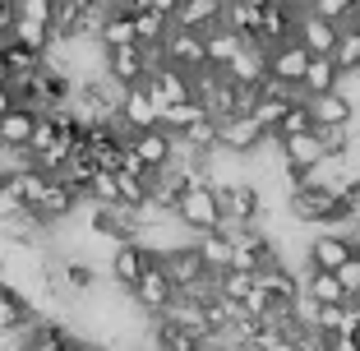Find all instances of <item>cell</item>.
Listing matches in <instances>:
<instances>
[{
    "label": "cell",
    "mask_w": 360,
    "mask_h": 351,
    "mask_svg": "<svg viewBox=\"0 0 360 351\" xmlns=\"http://www.w3.org/2000/svg\"><path fill=\"white\" fill-rule=\"evenodd\" d=\"M171 217H176V222L185 226L190 236L217 231V226H222V203H217V190H212L208 181H190V190L176 199Z\"/></svg>",
    "instance_id": "obj_1"
},
{
    "label": "cell",
    "mask_w": 360,
    "mask_h": 351,
    "mask_svg": "<svg viewBox=\"0 0 360 351\" xmlns=\"http://www.w3.org/2000/svg\"><path fill=\"white\" fill-rule=\"evenodd\" d=\"M79 208H84V190H75L65 176H46V190H42V199H37V208H32V217H37L42 231H51V226L70 222Z\"/></svg>",
    "instance_id": "obj_2"
},
{
    "label": "cell",
    "mask_w": 360,
    "mask_h": 351,
    "mask_svg": "<svg viewBox=\"0 0 360 351\" xmlns=\"http://www.w3.org/2000/svg\"><path fill=\"white\" fill-rule=\"evenodd\" d=\"M158 60L171 65V70H185V75L208 70V60H203V32L167 28V37H162V46H158Z\"/></svg>",
    "instance_id": "obj_3"
},
{
    "label": "cell",
    "mask_w": 360,
    "mask_h": 351,
    "mask_svg": "<svg viewBox=\"0 0 360 351\" xmlns=\"http://www.w3.org/2000/svg\"><path fill=\"white\" fill-rule=\"evenodd\" d=\"M143 93H148L153 107L162 111V107H180V102H190L194 88H190V75H185V70H171V65L153 60L148 79H143Z\"/></svg>",
    "instance_id": "obj_4"
},
{
    "label": "cell",
    "mask_w": 360,
    "mask_h": 351,
    "mask_svg": "<svg viewBox=\"0 0 360 351\" xmlns=\"http://www.w3.org/2000/svg\"><path fill=\"white\" fill-rule=\"evenodd\" d=\"M153 70V56L143 46H116V51H102V75L116 88H134L143 84Z\"/></svg>",
    "instance_id": "obj_5"
},
{
    "label": "cell",
    "mask_w": 360,
    "mask_h": 351,
    "mask_svg": "<svg viewBox=\"0 0 360 351\" xmlns=\"http://www.w3.org/2000/svg\"><path fill=\"white\" fill-rule=\"evenodd\" d=\"M129 300H134L148 319H158V314H167V305L176 300V287H171V277L162 273V264L153 259L148 268H143V277H139L134 287H129Z\"/></svg>",
    "instance_id": "obj_6"
},
{
    "label": "cell",
    "mask_w": 360,
    "mask_h": 351,
    "mask_svg": "<svg viewBox=\"0 0 360 351\" xmlns=\"http://www.w3.org/2000/svg\"><path fill=\"white\" fill-rule=\"evenodd\" d=\"M273 134H264V129L255 125L250 116H231V120H217V148L231 153V158H255L259 148H264Z\"/></svg>",
    "instance_id": "obj_7"
},
{
    "label": "cell",
    "mask_w": 360,
    "mask_h": 351,
    "mask_svg": "<svg viewBox=\"0 0 360 351\" xmlns=\"http://www.w3.org/2000/svg\"><path fill=\"white\" fill-rule=\"evenodd\" d=\"M309 107V125L314 129H356V102L351 93H323V97H305Z\"/></svg>",
    "instance_id": "obj_8"
},
{
    "label": "cell",
    "mask_w": 360,
    "mask_h": 351,
    "mask_svg": "<svg viewBox=\"0 0 360 351\" xmlns=\"http://www.w3.org/2000/svg\"><path fill=\"white\" fill-rule=\"evenodd\" d=\"M153 264V255L143 250L139 241H125V245H111V255H106V277H111V287L129 291L143 277V268Z\"/></svg>",
    "instance_id": "obj_9"
},
{
    "label": "cell",
    "mask_w": 360,
    "mask_h": 351,
    "mask_svg": "<svg viewBox=\"0 0 360 351\" xmlns=\"http://www.w3.org/2000/svg\"><path fill=\"white\" fill-rule=\"evenodd\" d=\"M158 264H162V273L171 277V287H176V291H190V287H199L203 277H212L208 268H203V259H199V250H194V241H190V245H176V250H167Z\"/></svg>",
    "instance_id": "obj_10"
},
{
    "label": "cell",
    "mask_w": 360,
    "mask_h": 351,
    "mask_svg": "<svg viewBox=\"0 0 360 351\" xmlns=\"http://www.w3.org/2000/svg\"><path fill=\"white\" fill-rule=\"evenodd\" d=\"M129 153H134L139 162H143V171H162L176 162V139L167 134V129H139V134H129Z\"/></svg>",
    "instance_id": "obj_11"
},
{
    "label": "cell",
    "mask_w": 360,
    "mask_h": 351,
    "mask_svg": "<svg viewBox=\"0 0 360 351\" xmlns=\"http://www.w3.org/2000/svg\"><path fill=\"white\" fill-rule=\"evenodd\" d=\"M356 250L351 241H342V236H333V231H314L305 241V264L300 268H319V273H338L342 264H347V255Z\"/></svg>",
    "instance_id": "obj_12"
},
{
    "label": "cell",
    "mask_w": 360,
    "mask_h": 351,
    "mask_svg": "<svg viewBox=\"0 0 360 351\" xmlns=\"http://www.w3.org/2000/svg\"><path fill=\"white\" fill-rule=\"evenodd\" d=\"M32 319H37L32 296H23L10 282H0V338H23V328H28Z\"/></svg>",
    "instance_id": "obj_13"
},
{
    "label": "cell",
    "mask_w": 360,
    "mask_h": 351,
    "mask_svg": "<svg viewBox=\"0 0 360 351\" xmlns=\"http://www.w3.org/2000/svg\"><path fill=\"white\" fill-rule=\"evenodd\" d=\"M116 125L125 129V134H139V129H153V125H158V107H153V97L143 93V84H134V88H125V93H120Z\"/></svg>",
    "instance_id": "obj_14"
},
{
    "label": "cell",
    "mask_w": 360,
    "mask_h": 351,
    "mask_svg": "<svg viewBox=\"0 0 360 351\" xmlns=\"http://www.w3.org/2000/svg\"><path fill=\"white\" fill-rule=\"evenodd\" d=\"M338 23H328V19H319V14H309V10H300V19H296V37L291 42H300L305 46V56H333V46H338Z\"/></svg>",
    "instance_id": "obj_15"
},
{
    "label": "cell",
    "mask_w": 360,
    "mask_h": 351,
    "mask_svg": "<svg viewBox=\"0 0 360 351\" xmlns=\"http://www.w3.org/2000/svg\"><path fill=\"white\" fill-rule=\"evenodd\" d=\"M217 23H222V0H176V10H171V28L208 32Z\"/></svg>",
    "instance_id": "obj_16"
},
{
    "label": "cell",
    "mask_w": 360,
    "mask_h": 351,
    "mask_svg": "<svg viewBox=\"0 0 360 351\" xmlns=\"http://www.w3.org/2000/svg\"><path fill=\"white\" fill-rule=\"evenodd\" d=\"M222 75L231 79L236 88H259V84L268 79V51H264V46H250V42H245L240 51H236V60L226 65Z\"/></svg>",
    "instance_id": "obj_17"
},
{
    "label": "cell",
    "mask_w": 360,
    "mask_h": 351,
    "mask_svg": "<svg viewBox=\"0 0 360 351\" xmlns=\"http://www.w3.org/2000/svg\"><path fill=\"white\" fill-rule=\"evenodd\" d=\"M305 65H309L305 46H300V42H282V46H273V51H268V79L300 88V75H305Z\"/></svg>",
    "instance_id": "obj_18"
},
{
    "label": "cell",
    "mask_w": 360,
    "mask_h": 351,
    "mask_svg": "<svg viewBox=\"0 0 360 351\" xmlns=\"http://www.w3.org/2000/svg\"><path fill=\"white\" fill-rule=\"evenodd\" d=\"M277 153H282V167H296V171H309L319 158H328L314 129H305V134H291V139H277Z\"/></svg>",
    "instance_id": "obj_19"
},
{
    "label": "cell",
    "mask_w": 360,
    "mask_h": 351,
    "mask_svg": "<svg viewBox=\"0 0 360 351\" xmlns=\"http://www.w3.org/2000/svg\"><path fill=\"white\" fill-rule=\"evenodd\" d=\"M37 116H42V111H32V107L5 111V116H0V148H28L32 129H37Z\"/></svg>",
    "instance_id": "obj_20"
},
{
    "label": "cell",
    "mask_w": 360,
    "mask_h": 351,
    "mask_svg": "<svg viewBox=\"0 0 360 351\" xmlns=\"http://www.w3.org/2000/svg\"><path fill=\"white\" fill-rule=\"evenodd\" d=\"M97 46L102 51H116V46H139V37H134V19L129 14H120V10H111L106 5V14H102V23H97Z\"/></svg>",
    "instance_id": "obj_21"
},
{
    "label": "cell",
    "mask_w": 360,
    "mask_h": 351,
    "mask_svg": "<svg viewBox=\"0 0 360 351\" xmlns=\"http://www.w3.org/2000/svg\"><path fill=\"white\" fill-rule=\"evenodd\" d=\"M338 88H342L338 65L328 56H309L305 75H300V97H323V93H338Z\"/></svg>",
    "instance_id": "obj_22"
},
{
    "label": "cell",
    "mask_w": 360,
    "mask_h": 351,
    "mask_svg": "<svg viewBox=\"0 0 360 351\" xmlns=\"http://www.w3.org/2000/svg\"><path fill=\"white\" fill-rule=\"evenodd\" d=\"M300 296H309L314 305H347V291L338 287L333 273H319V268H300Z\"/></svg>",
    "instance_id": "obj_23"
},
{
    "label": "cell",
    "mask_w": 360,
    "mask_h": 351,
    "mask_svg": "<svg viewBox=\"0 0 360 351\" xmlns=\"http://www.w3.org/2000/svg\"><path fill=\"white\" fill-rule=\"evenodd\" d=\"M240 37H236L226 23H217V28L203 32V60H208V70H226V65L236 60V51H240Z\"/></svg>",
    "instance_id": "obj_24"
},
{
    "label": "cell",
    "mask_w": 360,
    "mask_h": 351,
    "mask_svg": "<svg viewBox=\"0 0 360 351\" xmlns=\"http://www.w3.org/2000/svg\"><path fill=\"white\" fill-rule=\"evenodd\" d=\"M194 250H199L203 268H208L212 277L231 268V236H226L222 226H217V231H203V236H194Z\"/></svg>",
    "instance_id": "obj_25"
},
{
    "label": "cell",
    "mask_w": 360,
    "mask_h": 351,
    "mask_svg": "<svg viewBox=\"0 0 360 351\" xmlns=\"http://www.w3.org/2000/svg\"><path fill=\"white\" fill-rule=\"evenodd\" d=\"M203 116H208V111H203V102H199V97H190V102H180V107H162L158 111V129H167L171 139H180L185 129L194 125V120H203Z\"/></svg>",
    "instance_id": "obj_26"
},
{
    "label": "cell",
    "mask_w": 360,
    "mask_h": 351,
    "mask_svg": "<svg viewBox=\"0 0 360 351\" xmlns=\"http://www.w3.org/2000/svg\"><path fill=\"white\" fill-rule=\"evenodd\" d=\"M328 60L338 65L342 79H347V75H360V28H342L338 32V46H333Z\"/></svg>",
    "instance_id": "obj_27"
},
{
    "label": "cell",
    "mask_w": 360,
    "mask_h": 351,
    "mask_svg": "<svg viewBox=\"0 0 360 351\" xmlns=\"http://www.w3.org/2000/svg\"><path fill=\"white\" fill-rule=\"evenodd\" d=\"M0 56H5V70H10V79L32 75V70H42V60H46V56H37L32 46L14 42V37H5V42H0Z\"/></svg>",
    "instance_id": "obj_28"
},
{
    "label": "cell",
    "mask_w": 360,
    "mask_h": 351,
    "mask_svg": "<svg viewBox=\"0 0 360 351\" xmlns=\"http://www.w3.org/2000/svg\"><path fill=\"white\" fill-rule=\"evenodd\" d=\"M305 129H314V125H309V107H305V97H300V102H291V107L282 111L273 139H291V134H305Z\"/></svg>",
    "instance_id": "obj_29"
},
{
    "label": "cell",
    "mask_w": 360,
    "mask_h": 351,
    "mask_svg": "<svg viewBox=\"0 0 360 351\" xmlns=\"http://www.w3.org/2000/svg\"><path fill=\"white\" fill-rule=\"evenodd\" d=\"M14 19L37 23V28H51V19H56V0H14Z\"/></svg>",
    "instance_id": "obj_30"
},
{
    "label": "cell",
    "mask_w": 360,
    "mask_h": 351,
    "mask_svg": "<svg viewBox=\"0 0 360 351\" xmlns=\"http://www.w3.org/2000/svg\"><path fill=\"white\" fill-rule=\"evenodd\" d=\"M305 10H309V14H319V19H328V23H338V28H342V23L351 19V10H356V0H309Z\"/></svg>",
    "instance_id": "obj_31"
},
{
    "label": "cell",
    "mask_w": 360,
    "mask_h": 351,
    "mask_svg": "<svg viewBox=\"0 0 360 351\" xmlns=\"http://www.w3.org/2000/svg\"><path fill=\"white\" fill-rule=\"evenodd\" d=\"M333 277H338V287L347 291V300H356V296H360V250H351L347 264H342Z\"/></svg>",
    "instance_id": "obj_32"
},
{
    "label": "cell",
    "mask_w": 360,
    "mask_h": 351,
    "mask_svg": "<svg viewBox=\"0 0 360 351\" xmlns=\"http://www.w3.org/2000/svg\"><path fill=\"white\" fill-rule=\"evenodd\" d=\"M342 203H347V213H360V176H351L347 190H342Z\"/></svg>",
    "instance_id": "obj_33"
},
{
    "label": "cell",
    "mask_w": 360,
    "mask_h": 351,
    "mask_svg": "<svg viewBox=\"0 0 360 351\" xmlns=\"http://www.w3.org/2000/svg\"><path fill=\"white\" fill-rule=\"evenodd\" d=\"M328 351H360V338H351V333H328Z\"/></svg>",
    "instance_id": "obj_34"
},
{
    "label": "cell",
    "mask_w": 360,
    "mask_h": 351,
    "mask_svg": "<svg viewBox=\"0 0 360 351\" xmlns=\"http://www.w3.org/2000/svg\"><path fill=\"white\" fill-rule=\"evenodd\" d=\"M148 10H158V14H167V19H171V10H176V0H148Z\"/></svg>",
    "instance_id": "obj_35"
},
{
    "label": "cell",
    "mask_w": 360,
    "mask_h": 351,
    "mask_svg": "<svg viewBox=\"0 0 360 351\" xmlns=\"http://www.w3.org/2000/svg\"><path fill=\"white\" fill-rule=\"evenodd\" d=\"M10 107H14V97H10V88L0 84V116H5V111H10Z\"/></svg>",
    "instance_id": "obj_36"
},
{
    "label": "cell",
    "mask_w": 360,
    "mask_h": 351,
    "mask_svg": "<svg viewBox=\"0 0 360 351\" xmlns=\"http://www.w3.org/2000/svg\"><path fill=\"white\" fill-rule=\"evenodd\" d=\"M0 84H10V70H5V56H0Z\"/></svg>",
    "instance_id": "obj_37"
},
{
    "label": "cell",
    "mask_w": 360,
    "mask_h": 351,
    "mask_svg": "<svg viewBox=\"0 0 360 351\" xmlns=\"http://www.w3.org/2000/svg\"><path fill=\"white\" fill-rule=\"evenodd\" d=\"M84 351H111V347H102V342H88V347Z\"/></svg>",
    "instance_id": "obj_38"
},
{
    "label": "cell",
    "mask_w": 360,
    "mask_h": 351,
    "mask_svg": "<svg viewBox=\"0 0 360 351\" xmlns=\"http://www.w3.org/2000/svg\"><path fill=\"white\" fill-rule=\"evenodd\" d=\"M351 148H356V153H360V129H356V134H351Z\"/></svg>",
    "instance_id": "obj_39"
},
{
    "label": "cell",
    "mask_w": 360,
    "mask_h": 351,
    "mask_svg": "<svg viewBox=\"0 0 360 351\" xmlns=\"http://www.w3.org/2000/svg\"><path fill=\"white\" fill-rule=\"evenodd\" d=\"M5 351H23V347H5Z\"/></svg>",
    "instance_id": "obj_40"
},
{
    "label": "cell",
    "mask_w": 360,
    "mask_h": 351,
    "mask_svg": "<svg viewBox=\"0 0 360 351\" xmlns=\"http://www.w3.org/2000/svg\"><path fill=\"white\" fill-rule=\"evenodd\" d=\"M10 5H14V0H10Z\"/></svg>",
    "instance_id": "obj_41"
}]
</instances>
